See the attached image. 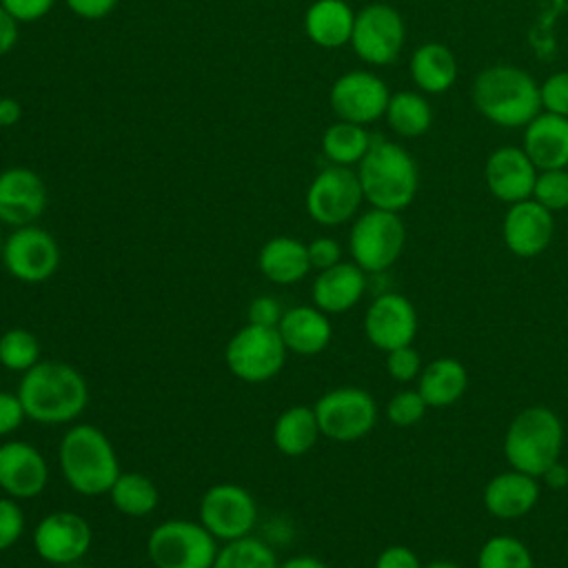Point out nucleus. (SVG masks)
<instances>
[{
	"instance_id": "1",
	"label": "nucleus",
	"mask_w": 568,
	"mask_h": 568,
	"mask_svg": "<svg viewBox=\"0 0 568 568\" xmlns=\"http://www.w3.org/2000/svg\"><path fill=\"white\" fill-rule=\"evenodd\" d=\"M16 393L27 419L47 426L75 422L89 404V386L82 373L58 359H40L22 373Z\"/></svg>"
},
{
	"instance_id": "2",
	"label": "nucleus",
	"mask_w": 568,
	"mask_h": 568,
	"mask_svg": "<svg viewBox=\"0 0 568 568\" xmlns=\"http://www.w3.org/2000/svg\"><path fill=\"white\" fill-rule=\"evenodd\" d=\"M475 109L501 129L526 126L541 111L537 80L515 64L481 69L470 87Z\"/></svg>"
},
{
	"instance_id": "3",
	"label": "nucleus",
	"mask_w": 568,
	"mask_h": 568,
	"mask_svg": "<svg viewBox=\"0 0 568 568\" xmlns=\"http://www.w3.org/2000/svg\"><path fill=\"white\" fill-rule=\"evenodd\" d=\"M58 464L69 488L84 497L109 495L122 473L111 439L93 424H73L62 435Z\"/></svg>"
},
{
	"instance_id": "4",
	"label": "nucleus",
	"mask_w": 568,
	"mask_h": 568,
	"mask_svg": "<svg viewBox=\"0 0 568 568\" xmlns=\"http://www.w3.org/2000/svg\"><path fill=\"white\" fill-rule=\"evenodd\" d=\"M357 178L364 200L373 209L395 213L415 200L419 186L415 158L402 144L384 138H373L368 153L357 164Z\"/></svg>"
},
{
	"instance_id": "5",
	"label": "nucleus",
	"mask_w": 568,
	"mask_h": 568,
	"mask_svg": "<svg viewBox=\"0 0 568 568\" xmlns=\"http://www.w3.org/2000/svg\"><path fill=\"white\" fill-rule=\"evenodd\" d=\"M564 444V426L559 417L544 406L521 410L508 426L504 453L515 470L539 477L557 464Z\"/></svg>"
},
{
	"instance_id": "6",
	"label": "nucleus",
	"mask_w": 568,
	"mask_h": 568,
	"mask_svg": "<svg viewBox=\"0 0 568 568\" xmlns=\"http://www.w3.org/2000/svg\"><path fill=\"white\" fill-rule=\"evenodd\" d=\"M217 539L193 519L160 521L146 539V555L155 568H211Z\"/></svg>"
},
{
	"instance_id": "7",
	"label": "nucleus",
	"mask_w": 568,
	"mask_h": 568,
	"mask_svg": "<svg viewBox=\"0 0 568 568\" xmlns=\"http://www.w3.org/2000/svg\"><path fill=\"white\" fill-rule=\"evenodd\" d=\"M406 226L395 211L371 209L362 213L348 233V251L364 273H382L404 251Z\"/></svg>"
},
{
	"instance_id": "8",
	"label": "nucleus",
	"mask_w": 568,
	"mask_h": 568,
	"mask_svg": "<svg viewBox=\"0 0 568 568\" xmlns=\"http://www.w3.org/2000/svg\"><path fill=\"white\" fill-rule=\"evenodd\" d=\"M286 353L288 351L277 328L246 322L226 342L224 362L237 379L246 384H262L282 371Z\"/></svg>"
},
{
	"instance_id": "9",
	"label": "nucleus",
	"mask_w": 568,
	"mask_h": 568,
	"mask_svg": "<svg viewBox=\"0 0 568 568\" xmlns=\"http://www.w3.org/2000/svg\"><path fill=\"white\" fill-rule=\"evenodd\" d=\"M313 410L322 435L342 444L366 437L377 422V404L373 395L355 386H342L324 393L315 402Z\"/></svg>"
},
{
	"instance_id": "10",
	"label": "nucleus",
	"mask_w": 568,
	"mask_h": 568,
	"mask_svg": "<svg viewBox=\"0 0 568 568\" xmlns=\"http://www.w3.org/2000/svg\"><path fill=\"white\" fill-rule=\"evenodd\" d=\"M406 40V24L399 11L384 2L366 4L355 13L351 47L371 67H386L397 60Z\"/></svg>"
},
{
	"instance_id": "11",
	"label": "nucleus",
	"mask_w": 568,
	"mask_h": 568,
	"mask_svg": "<svg viewBox=\"0 0 568 568\" xmlns=\"http://www.w3.org/2000/svg\"><path fill=\"white\" fill-rule=\"evenodd\" d=\"M197 521L217 539L233 541L251 535L257 524V501L240 484L222 481L204 490L197 508Z\"/></svg>"
},
{
	"instance_id": "12",
	"label": "nucleus",
	"mask_w": 568,
	"mask_h": 568,
	"mask_svg": "<svg viewBox=\"0 0 568 568\" xmlns=\"http://www.w3.org/2000/svg\"><path fill=\"white\" fill-rule=\"evenodd\" d=\"M364 200L357 171L331 164L322 169L306 191V213L322 226H337L355 217Z\"/></svg>"
},
{
	"instance_id": "13",
	"label": "nucleus",
	"mask_w": 568,
	"mask_h": 568,
	"mask_svg": "<svg viewBox=\"0 0 568 568\" xmlns=\"http://www.w3.org/2000/svg\"><path fill=\"white\" fill-rule=\"evenodd\" d=\"M2 266L22 284H42L60 266V246L42 226L27 224L13 229L4 237Z\"/></svg>"
},
{
	"instance_id": "14",
	"label": "nucleus",
	"mask_w": 568,
	"mask_h": 568,
	"mask_svg": "<svg viewBox=\"0 0 568 568\" xmlns=\"http://www.w3.org/2000/svg\"><path fill=\"white\" fill-rule=\"evenodd\" d=\"M93 530L89 521L73 510H53L44 515L31 532L36 555L53 566L80 561L91 548Z\"/></svg>"
},
{
	"instance_id": "15",
	"label": "nucleus",
	"mask_w": 568,
	"mask_h": 568,
	"mask_svg": "<svg viewBox=\"0 0 568 568\" xmlns=\"http://www.w3.org/2000/svg\"><path fill=\"white\" fill-rule=\"evenodd\" d=\"M390 100V91L386 82L362 69H353L342 73L328 93V102L333 113L344 122L371 124L386 113Z\"/></svg>"
},
{
	"instance_id": "16",
	"label": "nucleus",
	"mask_w": 568,
	"mask_h": 568,
	"mask_svg": "<svg viewBox=\"0 0 568 568\" xmlns=\"http://www.w3.org/2000/svg\"><path fill=\"white\" fill-rule=\"evenodd\" d=\"M364 333L368 342L384 353L408 346L417 333L415 306L399 293L377 295L366 308Z\"/></svg>"
},
{
	"instance_id": "17",
	"label": "nucleus",
	"mask_w": 568,
	"mask_h": 568,
	"mask_svg": "<svg viewBox=\"0 0 568 568\" xmlns=\"http://www.w3.org/2000/svg\"><path fill=\"white\" fill-rule=\"evenodd\" d=\"M49 484L44 455L29 442L9 439L0 444V490L13 499H33Z\"/></svg>"
},
{
	"instance_id": "18",
	"label": "nucleus",
	"mask_w": 568,
	"mask_h": 568,
	"mask_svg": "<svg viewBox=\"0 0 568 568\" xmlns=\"http://www.w3.org/2000/svg\"><path fill=\"white\" fill-rule=\"evenodd\" d=\"M49 193L44 180L27 169L11 166L0 173V222L7 226L33 224L47 209Z\"/></svg>"
},
{
	"instance_id": "19",
	"label": "nucleus",
	"mask_w": 568,
	"mask_h": 568,
	"mask_svg": "<svg viewBox=\"0 0 568 568\" xmlns=\"http://www.w3.org/2000/svg\"><path fill=\"white\" fill-rule=\"evenodd\" d=\"M537 166L530 162L524 149L519 146H499L495 149L484 166V178L488 191L508 204L532 197Z\"/></svg>"
},
{
	"instance_id": "20",
	"label": "nucleus",
	"mask_w": 568,
	"mask_h": 568,
	"mask_svg": "<svg viewBox=\"0 0 568 568\" xmlns=\"http://www.w3.org/2000/svg\"><path fill=\"white\" fill-rule=\"evenodd\" d=\"M555 231L552 211L528 197L510 204L504 217V242L519 257H535L548 248Z\"/></svg>"
},
{
	"instance_id": "21",
	"label": "nucleus",
	"mask_w": 568,
	"mask_h": 568,
	"mask_svg": "<svg viewBox=\"0 0 568 568\" xmlns=\"http://www.w3.org/2000/svg\"><path fill=\"white\" fill-rule=\"evenodd\" d=\"M537 171L568 166V118L539 111L524 126V146Z\"/></svg>"
},
{
	"instance_id": "22",
	"label": "nucleus",
	"mask_w": 568,
	"mask_h": 568,
	"mask_svg": "<svg viewBox=\"0 0 568 568\" xmlns=\"http://www.w3.org/2000/svg\"><path fill=\"white\" fill-rule=\"evenodd\" d=\"M277 333L288 353L295 355H317L322 353L333 337L331 320L315 304H297L284 308L282 320L277 324Z\"/></svg>"
},
{
	"instance_id": "23",
	"label": "nucleus",
	"mask_w": 568,
	"mask_h": 568,
	"mask_svg": "<svg viewBox=\"0 0 568 568\" xmlns=\"http://www.w3.org/2000/svg\"><path fill=\"white\" fill-rule=\"evenodd\" d=\"M366 291V275L355 262H337L313 280V304L326 315L351 311Z\"/></svg>"
},
{
	"instance_id": "24",
	"label": "nucleus",
	"mask_w": 568,
	"mask_h": 568,
	"mask_svg": "<svg viewBox=\"0 0 568 568\" xmlns=\"http://www.w3.org/2000/svg\"><path fill=\"white\" fill-rule=\"evenodd\" d=\"M257 268L271 284L291 286L302 282L313 266L302 240L275 235L262 244L257 253Z\"/></svg>"
},
{
	"instance_id": "25",
	"label": "nucleus",
	"mask_w": 568,
	"mask_h": 568,
	"mask_svg": "<svg viewBox=\"0 0 568 568\" xmlns=\"http://www.w3.org/2000/svg\"><path fill=\"white\" fill-rule=\"evenodd\" d=\"M539 499V486L532 475L508 470L493 477L484 490V504L499 519H515L532 510Z\"/></svg>"
},
{
	"instance_id": "26",
	"label": "nucleus",
	"mask_w": 568,
	"mask_h": 568,
	"mask_svg": "<svg viewBox=\"0 0 568 568\" xmlns=\"http://www.w3.org/2000/svg\"><path fill=\"white\" fill-rule=\"evenodd\" d=\"M355 11L344 0H315L304 16L308 40L322 49H337L351 42Z\"/></svg>"
},
{
	"instance_id": "27",
	"label": "nucleus",
	"mask_w": 568,
	"mask_h": 568,
	"mask_svg": "<svg viewBox=\"0 0 568 568\" xmlns=\"http://www.w3.org/2000/svg\"><path fill=\"white\" fill-rule=\"evenodd\" d=\"M410 78L424 93H444L457 80V58L442 42L419 44L410 55Z\"/></svg>"
},
{
	"instance_id": "28",
	"label": "nucleus",
	"mask_w": 568,
	"mask_h": 568,
	"mask_svg": "<svg viewBox=\"0 0 568 568\" xmlns=\"http://www.w3.org/2000/svg\"><path fill=\"white\" fill-rule=\"evenodd\" d=\"M322 430L311 406H288L273 424V444L286 457L306 455L320 439Z\"/></svg>"
},
{
	"instance_id": "29",
	"label": "nucleus",
	"mask_w": 568,
	"mask_h": 568,
	"mask_svg": "<svg viewBox=\"0 0 568 568\" xmlns=\"http://www.w3.org/2000/svg\"><path fill=\"white\" fill-rule=\"evenodd\" d=\"M468 384L466 368L455 357H439L430 362L419 375V395L424 397L426 406L444 408L455 404Z\"/></svg>"
},
{
	"instance_id": "30",
	"label": "nucleus",
	"mask_w": 568,
	"mask_h": 568,
	"mask_svg": "<svg viewBox=\"0 0 568 568\" xmlns=\"http://www.w3.org/2000/svg\"><path fill=\"white\" fill-rule=\"evenodd\" d=\"M384 118L397 135L419 138L433 124V109L422 93L397 91L390 95Z\"/></svg>"
},
{
	"instance_id": "31",
	"label": "nucleus",
	"mask_w": 568,
	"mask_h": 568,
	"mask_svg": "<svg viewBox=\"0 0 568 568\" xmlns=\"http://www.w3.org/2000/svg\"><path fill=\"white\" fill-rule=\"evenodd\" d=\"M371 144H373V138L364 124L344 122V120H337L335 124H331L322 135L324 155L339 166L359 164L362 158L368 153Z\"/></svg>"
},
{
	"instance_id": "32",
	"label": "nucleus",
	"mask_w": 568,
	"mask_h": 568,
	"mask_svg": "<svg viewBox=\"0 0 568 568\" xmlns=\"http://www.w3.org/2000/svg\"><path fill=\"white\" fill-rule=\"evenodd\" d=\"M109 497L113 508L126 517H146L160 501L155 484L142 473H120Z\"/></svg>"
},
{
	"instance_id": "33",
	"label": "nucleus",
	"mask_w": 568,
	"mask_h": 568,
	"mask_svg": "<svg viewBox=\"0 0 568 568\" xmlns=\"http://www.w3.org/2000/svg\"><path fill=\"white\" fill-rule=\"evenodd\" d=\"M211 568H280L275 550L253 535L224 541L217 548Z\"/></svg>"
},
{
	"instance_id": "34",
	"label": "nucleus",
	"mask_w": 568,
	"mask_h": 568,
	"mask_svg": "<svg viewBox=\"0 0 568 568\" xmlns=\"http://www.w3.org/2000/svg\"><path fill=\"white\" fill-rule=\"evenodd\" d=\"M40 362L38 337L20 326L7 328L0 335V366L13 373H27Z\"/></svg>"
},
{
	"instance_id": "35",
	"label": "nucleus",
	"mask_w": 568,
	"mask_h": 568,
	"mask_svg": "<svg viewBox=\"0 0 568 568\" xmlns=\"http://www.w3.org/2000/svg\"><path fill=\"white\" fill-rule=\"evenodd\" d=\"M477 568H535L530 550L510 535L490 537L477 559Z\"/></svg>"
},
{
	"instance_id": "36",
	"label": "nucleus",
	"mask_w": 568,
	"mask_h": 568,
	"mask_svg": "<svg viewBox=\"0 0 568 568\" xmlns=\"http://www.w3.org/2000/svg\"><path fill=\"white\" fill-rule=\"evenodd\" d=\"M532 200H537L548 211L568 209V171L566 169L539 171L532 189Z\"/></svg>"
},
{
	"instance_id": "37",
	"label": "nucleus",
	"mask_w": 568,
	"mask_h": 568,
	"mask_svg": "<svg viewBox=\"0 0 568 568\" xmlns=\"http://www.w3.org/2000/svg\"><path fill=\"white\" fill-rule=\"evenodd\" d=\"M426 402L419 395V390H399L390 397L386 406V415L397 426H413L417 424L426 413Z\"/></svg>"
},
{
	"instance_id": "38",
	"label": "nucleus",
	"mask_w": 568,
	"mask_h": 568,
	"mask_svg": "<svg viewBox=\"0 0 568 568\" xmlns=\"http://www.w3.org/2000/svg\"><path fill=\"white\" fill-rule=\"evenodd\" d=\"M24 532V510L18 499L2 495L0 497V552L9 550L20 541Z\"/></svg>"
},
{
	"instance_id": "39",
	"label": "nucleus",
	"mask_w": 568,
	"mask_h": 568,
	"mask_svg": "<svg viewBox=\"0 0 568 568\" xmlns=\"http://www.w3.org/2000/svg\"><path fill=\"white\" fill-rule=\"evenodd\" d=\"M541 109L568 118V71H557L539 84Z\"/></svg>"
},
{
	"instance_id": "40",
	"label": "nucleus",
	"mask_w": 568,
	"mask_h": 568,
	"mask_svg": "<svg viewBox=\"0 0 568 568\" xmlns=\"http://www.w3.org/2000/svg\"><path fill=\"white\" fill-rule=\"evenodd\" d=\"M419 368H422L419 353L410 344L386 353V371L397 382L415 379L419 375Z\"/></svg>"
},
{
	"instance_id": "41",
	"label": "nucleus",
	"mask_w": 568,
	"mask_h": 568,
	"mask_svg": "<svg viewBox=\"0 0 568 568\" xmlns=\"http://www.w3.org/2000/svg\"><path fill=\"white\" fill-rule=\"evenodd\" d=\"M282 304L271 297V295H257L251 300L248 308H246V320L251 324H257V326H271V328H277L280 320H282Z\"/></svg>"
},
{
	"instance_id": "42",
	"label": "nucleus",
	"mask_w": 568,
	"mask_h": 568,
	"mask_svg": "<svg viewBox=\"0 0 568 568\" xmlns=\"http://www.w3.org/2000/svg\"><path fill=\"white\" fill-rule=\"evenodd\" d=\"M24 419H27V413L18 393L0 390V437L16 433Z\"/></svg>"
},
{
	"instance_id": "43",
	"label": "nucleus",
	"mask_w": 568,
	"mask_h": 568,
	"mask_svg": "<svg viewBox=\"0 0 568 568\" xmlns=\"http://www.w3.org/2000/svg\"><path fill=\"white\" fill-rule=\"evenodd\" d=\"M306 248H308L311 266L317 268V271L331 268L337 262H342V246L333 237H315L306 244Z\"/></svg>"
},
{
	"instance_id": "44",
	"label": "nucleus",
	"mask_w": 568,
	"mask_h": 568,
	"mask_svg": "<svg viewBox=\"0 0 568 568\" xmlns=\"http://www.w3.org/2000/svg\"><path fill=\"white\" fill-rule=\"evenodd\" d=\"M0 4L18 20V22H36L44 18L55 0H0Z\"/></svg>"
},
{
	"instance_id": "45",
	"label": "nucleus",
	"mask_w": 568,
	"mask_h": 568,
	"mask_svg": "<svg viewBox=\"0 0 568 568\" xmlns=\"http://www.w3.org/2000/svg\"><path fill=\"white\" fill-rule=\"evenodd\" d=\"M375 568H422L417 555L406 546H388L379 552Z\"/></svg>"
},
{
	"instance_id": "46",
	"label": "nucleus",
	"mask_w": 568,
	"mask_h": 568,
	"mask_svg": "<svg viewBox=\"0 0 568 568\" xmlns=\"http://www.w3.org/2000/svg\"><path fill=\"white\" fill-rule=\"evenodd\" d=\"M67 7L82 20H100L109 16L120 0H64Z\"/></svg>"
},
{
	"instance_id": "47",
	"label": "nucleus",
	"mask_w": 568,
	"mask_h": 568,
	"mask_svg": "<svg viewBox=\"0 0 568 568\" xmlns=\"http://www.w3.org/2000/svg\"><path fill=\"white\" fill-rule=\"evenodd\" d=\"M18 42V20L0 4V58L7 55Z\"/></svg>"
},
{
	"instance_id": "48",
	"label": "nucleus",
	"mask_w": 568,
	"mask_h": 568,
	"mask_svg": "<svg viewBox=\"0 0 568 568\" xmlns=\"http://www.w3.org/2000/svg\"><path fill=\"white\" fill-rule=\"evenodd\" d=\"M22 118V106L16 98H0V129L13 126Z\"/></svg>"
},
{
	"instance_id": "49",
	"label": "nucleus",
	"mask_w": 568,
	"mask_h": 568,
	"mask_svg": "<svg viewBox=\"0 0 568 568\" xmlns=\"http://www.w3.org/2000/svg\"><path fill=\"white\" fill-rule=\"evenodd\" d=\"M280 568H328V566L313 555H295V557L282 561Z\"/></svg>"
},
{
	"instance_id": "50",
	"label": "nucleus",
	"mask_w": 568,
	"mask_h": 568,
	"mask_svg": "<svg viewBox=\"0 0 568 568\" xmlns=\"http://www.w3.org/2000/svg\"><path fill=\"white\" fill-rule=\"evenodd\" d=\"M546 479L550 481L552 488H561V486L568 481V473H566V468H561L559 464H552V466L546 470Z\"/></svg>"
},
{
	"instance_id": "51",
	"label": "nucleus",
	"mask_w": 568,
	"mask_h": 568,
	"mask_svg": "<svg viewBox=\"0 0 568 568\" xmlns=\"http://www.w3.org/2000/svg\"><path fill=\"white\" fill-rule=\"evenodd\" d=\"M424 568H459V566L453 564V561H446V559H437V561H430V564L424 566Z\"/></svg>"
},
{
	"instance_id": "52",
	"label": "nucleus",
	"mask_w": 568,
	"mask_h": 568,
	"mask_svg": "<svg viewBox=\"0 0 568 568\" xmlns=\"http://www.w3.org/2000/svg\"><path fill=\"white\" fill-rule=\"evenodd\" d=\"M2 246H4V235H2V231H0V255H2Z\"/></svg>"
},
{
	"instance_id": "53",
	"label": "nucleus",
	"mask_w": 568,
	"mask_h": 568,
	"mask_svg": "<svg viewBox=\"0 0 568 568\" xmlns=\"http://www.w3.org/2000/svg\"><path fill=\"white\" fill-rule=\"evenodd\" d=\"M344 2H348V0H344Z\"/></svg>"
}]
</instances>
